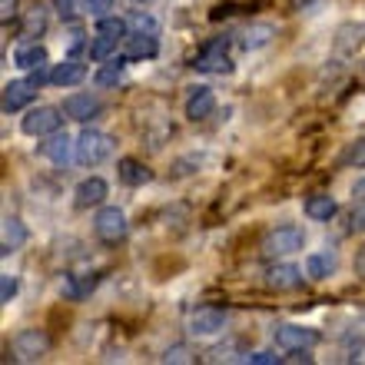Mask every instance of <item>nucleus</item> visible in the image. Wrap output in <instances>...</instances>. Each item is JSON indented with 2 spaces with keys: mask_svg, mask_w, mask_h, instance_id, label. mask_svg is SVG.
I'll list each match as a JSON object with an SVG mask.
<instances>
[{
  "mask_svg": "<svg viewBox=\"0 0 365 365\" xmlns=\"http://www.w3.org/2000/svg\"><path fill=\"white\" fill-rule=\"evenodd\" d=\"M302 250H306V232H302V226H292V222L269 230L259 242V252L266 259H282V256H292Z\"/></svg>",
  "mask_w": 365,
  "mask_h": 365,
  "instance_id": "obj_1",
  "label": "nucleus"
},
{
  "mask_svg": "<svg viewBox=\"0 0 365 365\" xmlns=\"http://www.w3.org/2000/svg\"><path fill=\"white\" fill-rule=\"evenodd\" d=\"M50 346H53V339H50L47 329H20L14 342H10V356L14 362H40V359L50 356Z\"/></svg>",
  "mask_w": 365,
  "mask_h": 365,
  "instance_id": "obj_2",
  "label": "nucleus"
},
{
  "mask_svg": "<svg viewBox=\"0 0 365 365\" xmlns=\"http://www.w3.org/2000/svg\"><path fill=\"white\" fill-rule=\"evenodd\" d=\"M113 136L103 133V130H93V126H83L77 136V163L80 166H100L103 160L113 156Z\"/></svg>",
  "mask_w": 365,
  "mask_h": 365,
  "instance_id": "obj_3",
  "label": "nucleus"
},
{
  "mask_svg": "<svg viewBox=\"0 0 365 365\" xmlns=\"http://www.w3.org/2000/svg\"><path fill=\"white\" fill-rule=\"evenodd\" d=\"M130 232V222H126V212L120 206H100L93 216V236L106 246H116V242L126 240Z\"/></svg>",
  "mask_w": 365,
  "mask_h": 365,
  "instance_id": "obj_4",
  "label": "nucleus"
},
{
  "mask_svg": "<svg viewBox=\"0 0 365 365\" xmlns=\"http://www.w3.org/2000/svg\"><path fill=\"white\" fill-rule=\"evenodd\" d=\"M63 106H30L27 116L20 120V130L27 136H50V133H57L60 126H63Z\"/></svg>",
  "mask_w": 365,
  "mask_h": 365,
  "instance_id": "obj_5",
  "label": "nucleus"
},
{
  "mask_svg": "<svg viewBox=\"0 0 365 365\" xmlns=\"http://www.w3.org/2000/svg\"><path fill=\"white\" fill-rule=\"evenodd\" d=\"M319 332L309 326H296V322H286V326H276V346L292 352V349H312L319 346Z\"/></svg>",
  "mask_w": 365,
  "mask_h": 365,
  "instance_id": "obj_6",
  "label": "nucleus"
},
{
  "mask_svg": "<svg viewBox=\"0 0 365 365\" xmlns=\"http://www.w3.org/2000/svg\"><path fill=\"white\" fill-rule=\"evenodd\" d=\"M37 83L34 80H10L7 87H4V100H0V106H4V113H17V110H27L34 100H37Z\"/></svg>",
  "mask_w": 365,
  "mask_h": 365,
  "instance_id": "obj_7",
  "label": "nucleus"
},
{
  "mask_svg": "<svg viewBox=\"0 0 365 365\" xmlns=\"http://www.w3.org/2000/svg\"><path fill=\"white\" fill-rule=\"evenodd\" d=\"M226 329V309L220 306H200L190 316V336H216Z\"/></svg>",
  "mask_w": 365,
  "mask_h": 365,
  "instance_id": "obj_8",
  "label": "nucleus"
},
{
  "mask_svg": "<svg viewBox=\"0 0 365 365\" xmlns=\"http://www.w3.org/2000/svg\"><path fill=\"white\" fill-rule=\"evenodd\" d=\"M40 156L43 160H50V163L57 166H67L70 160H77V140H70L67 133H50L43 143H40Z\"/></svg>",
  "mask_w": 365,
  "mask_h": 365,
  "instance_id": "obj_9",
  "label": "nucleus"
},
{
  "mask_svg": "<svg viewBox=\"0 0 365 365\" xmlns=\"http://www.w3.org/2000/svg\"><path fill=\"white\" fill-rule=\"evenodd\" d=\"M262 282L276 292H289V289H299L302 286V269L292 266V262H272L269 269L262 272Z\"/></svg>",
  "mask_w": 365,
  "mask_h": 365,
  "instance_id": "obj_10",
  "label": "nucleus"
},
{
  "mask_svg": "<svg viewBox=\"0 0 365 365\" xmlns=\"http://www.w3.org/2000/svg\"><path fill=\"white\" fill-rule=\"evenodd\" d=\"M106 196H110V186H106L103 176H87V180L77 182V190H73V206H77V210L103 206Z\"/></svg>",
  "mask_w": 365,
  "mask_h": 365,
  "instance_id": "obj_11",
  "label": "nucleus"
},
{
  "mask_svg": "<svg viewBox=\"0 0 365 365\" xmlns=\"http://www.w3.org/2000/svg\"><path fill=\"white\" fill-rule=\"evenodd\" d=\"M100 110H103V103H100V96L96 93H70L67 100H63V113H67V120H77V123H90Z\"/></svg>",
  "mask_w": 365,
  "mask_h": 365,
  "instance_id": "obj_12",
  "label": "nucleus"
},
{
  "mask_svg": "<svg viewBox=\"0 0 365 365\" xmlns=\"http://www.w3.org/2000/svg\"><path fill=\"white\" fill-rule=\"evenodd\" d=\"M192 67L200 70V73H216V77H222V73H232V70H236V63H232V57L226 53V50L202 47L200 53L192 57Z\"/></svg>",
  "mask_w": 365,
  "mask_h": 365,
  "instance_id": "obj_13",
  "label": "nucleus"
},
{
  "mask_svg": "<svg viewBox=\"0 0 365 365\" xmlns=\"http://www.w3.org/2000/svg\"><path fill=\"white\" fill-rule=\"evenodd\" d=\"M216 113V93L210 87H192V93L186 96V120L202 123Z\"/></svg>",
  "mask_w": 365,
  "mask_h": 365,
  "instance_id": "obj_14",
  "label": "nucleus"
},
{
  "mask_svg": "<svg viewBox=\"0 0 365 365\" xmlns=\"http://www.w3.org/2000/svg\"><path fill=\"white\" fill-rule=\"evenodd\" d=\"M365 47V20H356V24H342L336 30V40H332V50L336 53H359Z\"/></svg>",
  "mask_w": 365,
  "mask_h": 365,
  "instance_id": "obj_15",
  "label": "nucleus"
},
{
  "mask_svg": "<svg viewBox=\"0 0 365 365\" xmlns=\"http://www.w3.org/2000/svg\"><path fill=\"white\" fill-rule=\"evenodd\" d=\"M30 240V232L27 226H24V220H17V216H7L4 220V226H0V252L4 256H10V252H17L24 250Z\"/></svg>",
  "mask_w": 365,
  "mask_h": 365,
  "instance_id": "obj_16",
  "label": "nucleus"
},
{
  "mask_svg": "<svg viewBox=\"0 0 365 365\" xmlns=\"http://www.w3.org/2000/svg\"><path fill=\"white\" fill-rule=\"evenodd\" d=\"M116 176L123 186H143V182L153 180V170L143 163V160H136V156H123L120 163H116Z\"/></svg>",
  "mask_w": 365,
  "mask_h": 365,
  "instance_id": "obj_17",
  "label": "nucleus"
},
{
  "mask_svg": "<svg viewBox=\"0 0 365 365\" xmlns=\"http://www.w3.org/2000/svg\"><path fill=\"white\" fill-rule=\"evenodd\" d=\"M83 77H87V67H83L77 57L63 60V63H57V67L50 70V83H53V87H63V90L83 83Z\"/></svg>",
  "mask_w": 365,
  "mask_h": 365,
  "instance_id": "obj_18",
  "label": "nucleus"
},
{
  "mask_svg": "<svg viewBox=\"0 0 365 365\" xmlns=\"http://www.w3.org/2000/svg\"><path fill=\"white\" fill-rule=\"evenodd\" d=\"M160 53V43H156V34H130L126 37V50L123 57L133 63V60H153Z\"/></svg>",
  "mask_w": 365,
  "mask_h": 365,
  "instance_id": "obj_19",
  "label": "nucleus"
},
{
  "mask_svg": "<svg viewBox=\"0 0 365 365\" xmlns=\"http://www.w3.org/2000/svg\"><path fill=\"white\" fill-rule=\"evenodd\" d=\"M306 216L309 220H316V222H329L332 216L339 212V202H336V196H329V192H312L306 200Z\"/></svg>",
  "mask_w": 365,
  "mask_h": 365,
  "instance_id": "obj_20",
  "label": "nucleus"
},
{
  "mask_svg": "<svg viewBox=\"0 0 365 365\" xmlns=\"http://www.w3.org/2000/svg\"><path fill=\"white\" fill-rule=\"evenodd\" d=\"M272 40H276V27L266 24V20H256V24H250V27L242 30L240 43H242V50H259L266 43H272Z\"/></svg>",
  "mask_w": 365,
  "mask_h": 365,
  "instance_id": "obj_21",
  "label": "nucleus"
},
{
  "mask_svg": "<svg viewBox=\"0 0 365 365\" xmlns=\"http://www.w3.org/2000/svg\"><path fill=\"white\" fill-rule=\"evenodd\" d=\"M47 24H50V14L43 4H34V7L24 14L20 20V37H43L47 34Z\"/></svg>",
  "mask_w": 365,
  "mask_h": 365,
  "instance_id": "obj_22",
  "label": "nucleus"
},
{
  "mask_svg": "<svg viewBox=\"0 0 365 365\" xmlns=\"http://www.w3.org/2000/svg\"><path fill=\"white\" fill-rule=\"evenodd\" d=\"M130 63L126 57H110V60H103V67L93 73V83L100 90H106V87H116L120 83V77H123V67Z\"/></svg>",
  "mask_w": 365,
  "mask_h": 365,
  "instance_id": "obj_23",
  "label": "nucleus"
},
{
  "mask_svg": "<svg viewBox=\"0 0 365 365\" xmlns=\"http://www.w3.org/2000/svg\"><path fill=\"white\" fill-rule=\"evenodd\" d=\"M96 282H100V276H96V272H90V276H70L67 282H63V299L80 302V299H87L90 292H93Z\"/></svg>",
  "mask_w": 365,
  "mask_h": 365,
  "instance_id": "obj_24",
  "label": "nucleus"
},
{
  "mask_svg": "<svg viewBox=\"0 0 365 365\" xmlns=\"http://www.w3.org/2000/svg\"><path fill=\"white\" fill-rule=\"evenodd\" d=\"M47 47H40V43H27V47H20L17 53H14V63H17L20 70H40L47 67Z\"/></svg>",
  "mask_w": 365,
  "mask_h": 365,
  "instance_id": "obj_25",
  "label": "nucleus"
},
{
  "mask_svg": "<svg viewBox=\"0 0 365 365\" xmlns=\"http://www.w3.org/2000/svg\"><path fill=\"white\" fill-rule=\"evenodd\" d=\"M96 34H103V37H110V40H126L130 37V20H123V17H100L96 20Z\"/></svg>",
  "mask_w": 365,
  "mask_h": 365,
  "instance_id": "obj_26",
  "label": "nucleus"
},
{
  "mask_svg": "<svg viewBox=\"0 0 365 365\" xmlns=\"http://www.w3.org/2000/svg\"><path fill=\"white\" fill-rule=\"evenodd\" d=\"M116 43H120V40H110V37H103V34H96V37H90V43H87V57L93 60V63H103V60L113 57Z\"/></svg>",
  "mask_w": 365,
  "mask_h": 365,
  "instance_id": "obj_27",
  "label": "nucleus"
},
{
  "mask_svg": "<svg viewBox=\"0 0 365 365\" xmlns=\"http://www.w3.org/2000/svg\"><path fill=\"white\" fill-rule=\"evenodd\" d=\"M339 166H346V170H365V136L362 140H352L346 146V153L339 156Z\"/></svg>",
  "mask_w": 365,
  "mask_h": 365,
  "instance_id": "obj_28",
  "label": "nucleus"
},
{
  "mask_svg": "<svg viewBox=\"0 0 365 365\" xmlns=\"http://www.w3.org/2000/svg\"><path fill=\"white\" fill-rule=\"evenodd\" d=\"M50 7H53V14H57L63 24H73L80 14H87V4H83V0H53Z\"/></svg>",
  "mask_w": 365,
  "mask_h": 365,
  "instance_id": "obj_29",
  "label": "nucleus"
},
{
  "mask_svg": "<svg viewBox=\"0 0 365 365\" xmlns=\"http://www.w3.org/2000/svg\"><path fill=\"white\" fill-rule=\"evenodd\" d=\"M332 269H336V256H309L306 259V276L312 279H326Z\"/></svg>",
  "mask_w": 365,
  "mask_h": 365,
  "instance_id": "obj_30",
  "label": "nucleus"
},
{
  "mask_svg": "<svg viewBox=\"0 0 365 365\" xmlns=\"http://www.w3.org/2000/svg\"><path fill=\"white\" fill-rule=\"evenodd\" d=\"M130 27H133V34H160V24L150 14H143V10L130 17Z\"/></svg>",
  "mask_w": 365,
  "mask_h": 365,
  "instance_id": "obj_31",
  "label": "nucleus"
},
{
  "mask_svg": "<svg viewBox=\"0 0 365 365\" xmlns=\"http://www.w3.org/2000/svg\"><path fill=\"white\" fill-rule=\"evenodd\" d=\"M163 362H173V365H180V362H196L192 359V352H190V346H182V342H176V346H170L163 352Z\"/></svg>",
  "mask_w": 365,
  "mask_h": 365,
  "instance_id": "obj_32",
  "label": "nucleus"
},
{
  "mask_svg": "<svg viewBox=\"0 0 365 365\" xmlns=\"http://www.w3.org/2000/svg\"><path fill=\"white\" fill-rule=\"evenodd\" d=\"M83 4H87V14L90 17H110V14H113V7H116V0H83Z\"/></svg>",
  "mask_w": 365,
  "mask_h": 365,
  "instance_id": "obj_33",
  "label": "nucleus"
},
{
  "mask_svg": "<svg viewBox=\"0 0 365 365\" xmlns=\"http://www.w3.org/2000/svg\"><path fill=\"white\" fill-rule=\"evenodd\" d=\"M349 232H365V200H359L349 210Z\"/></svg>",
  "mask_w": 365,
  "mask_h": 365,
  "instance_id": "obj_34",
  "label": "nucleus"
},
{
  "mask_svg": "<svg viewBox=\"0 0 365 365\" xmlns=\"http://www.w3.org/2000/svg\"><path fill=\"white\" fill-rule=\"evenodd\" d=\"M242 362H250V365H282L286 359L276 356V352H252V356H242Z\"/></svg>",
  "mask_w": 365,
  "mask_h": 365,
  "instance_id": "obj_35",
  "label": "nucleus"
},
{
  "mask_svg": "<svg viewBox=\"0 0 365 365\" xmlns=\"http://www.w3.org/2000/svg\"><path fill=\"white\" fill-rule=\"evenodd\" d=\"M17 296V279L14 276H0V302H10Z\"/></svg>",
  "mask_w": 365,
  "mask_h": 365,
  "instance_id": "obj_36",
  "label": "nucleus"
},
{
  "mask_svg": "<svg viewBox=\"0 0 365 365\" xmlns=\"http://www.w3.org/2000/svg\"><path fill=\"white\" fill-rule=\"evenodd\" d=\"M342 346H346V352H352V346H356V352H359L365 346V326H359V332H346Z\"/></svg>",
  "mask_w": 365,
  "mask_h": 365,
  "instance_id": "obj_37",
  "label": "nucleus"
},
{
  "mask_svg": "<svg viewBox=\"0 0 365 365\" xmlns=\"http://www.w3.org/2000/svg\"><path fill=\"white\" fill-rule=\"evenodd\" d=\"M352 266H356V276H359V279H365V246L356 252V262H352Z\"/></svg>",
  "mask_w": 365,
  "mask_h": 365,
  "instance_id": "obj_38",
  "label": "nucleus"
},
{
  "mask_svg": "<svg viewBox=\"0 0 365 365\" xmlns=\"http://www.w3.org/2000/svg\"><path fill=\"white\" fill-rule=\"evenodd\" d=\"M14 7H17V0H0V14H4V20L14 17Z\"/></svg>",
  "mask_w": 365,
  "mask_h": 365,
  "instance_id": "obj_39",
  "label": "nucleus"
},
{
  "mask_svg": "<svg viewBox=\"0 0 365 365\" xmlns=\"http://www.w3.org/2000/svg\"><path fill=\"white\" fill-rule=\"evenodd\" d=\"M352 192H356L359 200H365V176H362V180H359V182H356V190H352Z\"/></svg>",
  "mask_w": 365,
  "mask_h": 365,
  "instance_id": "obj_40",
  "label": "nucleus"
},
{
  "mask_svg": "<svg viewBox=\"0 0 365 365\" xmlns=\"http://www.w3.org/2000/svg\"><path fill=\"white\" fill-rule=\"evenodd\" d=\"M136 4H153V0H136Z\"/></svg>",
  "mask_w": 365,
  "mask_h": 365,
  "instance_id": "obj_41",
  "label": "nucleus"
},
{
  "mask_svg": "<svg viewBox=\"0 0 365 365\" xmlns=\"http://www.w3.org/2000/svg\"><path fill=\"white\" fill-rule=\"evenodd\" d=\"M362 362H365V356H362Z\"/></svg>",
  "mask_w": 365,
  "mask_h": 365,
  "instance_id": "obj_42",
  "label": "nucleus"
}]
</instances>
